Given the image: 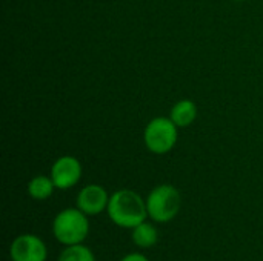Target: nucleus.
<instances>
[{"label":"nucleus","mask_w":263,"mask_h":261,"mask_svg":"<svg viewBox=\"0 0 263 261\" xmlns=\"http://www.w3.org/2000/svg\"><path fill=\"white\" fill-rule=\"evenodd\" d=\"M57 261H97V258L91 248H88L85 243H80L74 246H65Z\"/></svg>","instance_id":"9b49d317"},{"label":"nucleus","mask_w":263,"mask_h":261,"mask_svg":"<svg viewBox=\"0 0 263 261\" xmlns=\"http://www.w3.org/2000/svg\"><path fill=\"white\" fill-rule=\"evenodd\" d=\"M119 261H149V258L145 254H140V252H129V254L123 255Z\"/></svg>","instance_id":"f8f14e48"},{"label":"nucleus","mask_w":263,"mask_h":261,"mask_svg":"<svg viewBox=\"0 0 263 261\" xmlns=\"http://www.w3.org/2000/svg\"><path fill=\"white\" fill-rule=\"evenodd\" d=\"M9 258L11 261H46L48 246L34 234H22L11 242Z\"/></svg>","instance_id":"39448f33"},{"label":"nucleus","mask_w":263,"mask_h":261,"mask_svg":"<svg viewBox=\"0 0 263 261\" xmlns=\"http://www.w3.org/2000/svg\"><path fill=\"white\" fill-rule=\"evenodd\" d=\"M109 220L122 229H134L148 220L146 200L133 189H119L111 194L106 208Z\"/></svg>","instance_id":"f257e3e1"},{"label":"nucleus","mask_w":263,"mask_h":261,"mask_svg":"<svg viewBox=\"0 0 263 261\" xmlns=\"http://www.w3.org/2000/svg\"><path fill=\"white\" fill-rule=\"evenodd\" d=\"M145 200L148 218L159 225L173 222L182 208V195L179 189L168 183L153 188Z\"/></svg>","instance_id":"7ed1b4c3"},{"label":"nucleus","mask_w":263,"mask_h":261,"mask_svg":"<svg viewBox=\"0 0 263 261\" xmlns=\"http://www.w3.org/2000/svg\"><path fill=\"white\" fill-rule=\"evenodd\" d=\"M26 189L32 200L43 202V200H48L57 188H55L51 175H35L29 180Z\"/></svg>","instance_id":"9d476101"},{"label":"nucleus","mask_w":263,"mask_h":261,"mask_svg":"<svg viewBox=\"0 0 263 261\" xmlns=\"http://www.w3.org/2000/svg\"><path fill=\"white\" fill-rule=\"evenodd\" d=\"M234 2H247V0H234Z\"/></svg>","instance_id":"ddd939ff"},{"label":"nucleus","mask_w":263,"mask_h":261,"mask_svg":"<svg viewBox=\"0 0 263 261\" xmlns=\"http://www.w3.org/2000/svg\"><path fill=\"white\" fill-rule=\"evenodd\" d=\"M89 217L77 206L62 209L52 220V235L62 246L85 243L89 235Z\"/></svg>","instance_id":"f03ea898"},{"label":"nucleus","mask_w":263,"mask_h":261,"mask_svg":"<svg viewBox=\"0 0 263 261\" xmlns=\"http://www.w3.org/2000/svg\"><path fill=\"white\" fill-rule=\"evenodd\" d=\"M197 114V105L190 98H182L173 105L170 111V118L176 123L177 128H188L196 122Z\"/></svg>","instance_id":"6e6552de"},{"label":"nucleus","mask_w":263,"mask_h":261,"mask_svg":"<svg viewBox=\"0 0 263 261\" xmlns=\"http://www.w3.org/2000/svg\"><path fill=\"white\" fill-rule=\"evenodd\" d=\"M83 174V168L82 163L79 162V158L72 157V155H62L59 157L49 171V175L55 185L57 189L60 191H66L74 188Z\"/></svg>","instance_id":"423d86ee"},{"label":"nucleus","mask_w":263,"mask_h":261,"mask_svg":"<svg viewBox=\"0 0 263 261\" xmlns=\"http://www.w3.org/2000/svg\"><path fill=\"white\" fill-rule=\"evenodd\" d=\"M179 138V128L170 117H156L148 122L143 131V143L146 149L156 155L171 152Z\"/></svg>","instance_id":"20e7f679"},{"label":"nucleus","mask_w":263,"mask_h":261,"mask_svg":"<svg viewBox=\"0 0 263 261\" xmlns=\"http://www.w3.org/2000/svg\"><path fill=\"white\" fill-rule=\"evenodd\" d=\"M131 240L139 249H151L159 242V229L153 220H145L131 229Z\"/></svg>","instance_id":"1a4fd4ad"},{"label":"nucleus","mask_w":263,"mask_h":261,"mask_svg":"<svg viewBox=\"0 0 263 261\" xmlns=\"http://www.w3.org/2000/svg\"><path fill=\"white\" fill-rule=\"evenodd\" d=\"M109 197L111 195L103 186L91 183V185L83 186L79 191L77 198H76V206L82 212H85L88 217H94L102 212H106Z\"/></svg>","instance_id":"0eeeda50"}]
</instances>
